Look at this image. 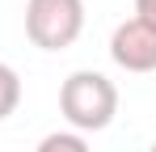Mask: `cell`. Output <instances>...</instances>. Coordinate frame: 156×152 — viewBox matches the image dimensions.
<instances>
[{
  "mask_svg": "<svg viewBox=\"0 0 156 152\" xmlns=\"http://www.w3.org/2000/svg\"><path fill=\"white\" fill-rule=\"evenodd\" d=\"M59 110H63V118L72 131H105V127L114 123V114H118V89H114V80L101 72H89V68H80L63 80V89H59Z\"/></svg>",
  "mask_w": 156,
  "mask_h": 152,
  "instance_id": "cell-1",
  "label": "cell"
},
{
  "mask_svg": "<svg viewBox=\"0 0 156 152\" xmlns=\"http://www.w3.org/2000/svg\"><path fill=\"white\" fill-rule=\"evenodd\" d=\"M84 30V0H26V34L38 51H68Z\"/></svg>",
  "mask_w": 156,
  "mask_h": 152,
  "instance_id": "cell-2",
  "label": "cell"
},
{
  "mask_svg": "<svg viewBox=\"0 0 156 152\" xmlns=\"http://www.w3.org/2000/svg\"><path fill=\"white\" fill-rule=\"evenodd\" d=\"M110 59L127 72H156V30L139 17H127L110 34Z\"/></svg>",
  "mask_w": 156,
  "mask_h": 152,
  "instance_id": "cell-3",
  "label": "cell"
},
{
  "mask_svg": "<svg viewBox=\"0 0 156 152\" xmlns=\"http://www.w3.org/2000/svg\"><path fill=\"white\" fill-rule=\"evenodd\" d=\"M17 106H21V76H17V68L0 63V123H4Z\"/></svg>",
  "mask_w": 156,
  "mask_h": 152,
  "instance_id": "cell-4",
  "label": "cell"
},
{
  "mask_svg": "<svg viewBox=\"0 0 156 152\" xmlns=\"http://www.w3.org/2000/svg\"><path fill=\"white\" fill-rule=\"evenodd\" d=\"M34 152H89V144H84L80 131H51V135L38 139Z\"/></svg>",
  "mask_w": 156,
  "mask_h": 152,
  "instance_id": "cell-5",
  "label": "cell"
},
{
  "mask_svg": "<svg viewBox=\"0 0 156 152\" xmlns=\"http://www.w3.org/2000/svg\"><path fill=\"white\" fill-rule=\"evenodd\" d=\"M135 17L156 30V0H135Z\"/></svg>",
  "mask_w": 156,
  "mask_h": 152,
  "instance_id": "cell-6",
  "label": "cell"
},
{
  "mask_svg": "<svg viewBox=\"0 0 156 152\" xmlns=\"http://www.w3.org/2000/svg\"><path fill=\"white\" fill-rule=\"evenodd\" d=\"M148 152H156V144H152V148H148Z\"/></svg>",
  "mask_w": 156,
  "mask_h": 152,
  "instance_id": "cell-7",
  "label": "cell"
}]
</instances>
